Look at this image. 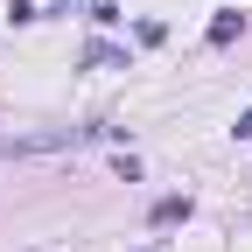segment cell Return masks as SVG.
Returning a JSON list of instances; mask_svg holds the SVG:
<instances>
[{"label":"cell","mask_w":252,"mask_h":252,"mask_svg":"<svg viewBox=\"0 0 252 252\" xmlns=\"http://www.w3.org/2000/svg\"><path fill=\"white\" fill-rule=\"evenodd\" d=\"M98 133V126H91ZM91 133H0V154H56V147H77V140H91Z\"/></svg>","instance_id":"6da1fadb"},{"label":"cell","mask_w":252,"mask_h":252,"mask_svg":"<svg viewBox=\"0 0 252 252\" xmlns=\"http://www.w3.org/2000/svg\"><path fill=\"white\" fill-rule=\"evenodd\" d=\"M245 133H252V112H245V119H238V140H245Z\"/></svg>","instance_id":"7a4b0ae2"}]
</instances>
